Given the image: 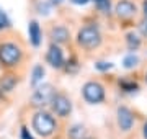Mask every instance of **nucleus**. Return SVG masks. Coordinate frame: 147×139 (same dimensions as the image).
<instances>
[{
	"mask_svg": "<svg viewBox=\"0 0 147 139\" xmlns=\"http://www.w3.org/2000/svg\"><path fill=\"white\" fill-rule=\"evenodd\" d=\"M85 134H87V131H85V126H82V124H74L67 131L69 139H84L87 138Z\"/></svg>",
	"mask_w": 147,
	"mask_h": 139,
	"instance_id": "obj_16",
	"label": "nucleus"
},
{
	"mask_svg": "<svg viewBox=\"0 0 147 139\" xmlns=\"http://www.w3.org/2000/svg\"><path fill=\"white\" fill-rule=\"evenodd\" d=\"M93 2H101V0H93Z\"/></svg>",
	"mask_w": 147,
	"mask_h": 139,
	"instance_id": "obj_30",
	"label": "nucleus"
},
{
	"mask_svg": "<svg viewBox=\"0 0 147 139\" xmlns=\"http://www.w3.org/2000/svg\"><path fill=\"white\" fill-rule=\"evenodd\" d=\"M137 64H139V57L134 53L127 54L126 57L123 59V67L124 69H134V67H137Z\"/></svg>",
	"mask_w": 147,
	"mask_h": 139,
	"instance_id": "obj_17",
	"label": "nucleus"
},
{
	"mask_svg": "<svg viewBox=\"0 0 147 139\" xmlns=\"http://www.w3.org/2000/svg\"><path fill=\"white\" fill-rule=\"evenodd\" d=\"M64 69H65V72H69V74H75V72L79 70V61H77V57H74L72 56L69 61H65Z\"/></svg>",
	"mask_w": 147,
	"mask_h": 139,
	"instance_id": "obj_18",
	"label": "nucleus"
},
{
	"mask_svg": "<svg viewBox=\"0 0 147 139\" xmlns=\"http://www.w3.org/2000/svg\"><path fill=\"white\" fill-rule=\"evenodd\" d=\"M64 0H49V3L51 5H59V3H62Z\"/></svg>",
	"mask_w": 147,
	"mask_h": 139,
	"instance_id": "obj_27",
	"label": "nucleus"
},
{
	"mask_svg": "<svg viewBox=\"0 0 147 139\" xmlns=\"http://www.w3.org/2000/svg\"><path fill=\"white\" fill-rule=\"evenodd\" d=\"M84 139H93V138H84Z\"/></svg>",
	"mask_w": 147,
	"mask_h": 139,
	"instance_id": "obj_28",
	"label": "nucleus"
},
{
	"mask_svg": "<svg viewBox=\"0 0 147 139\" xmlns=\"http://www.w3.org/2000/svg\"><path fill=\"white\" fill-rule=\"evenodd\" d=\"M101 41H103V36L96 25H85L77 33V44L87 51L96 49L101 44Z\"/></svg>",
	"mask_w": 147,
	"mask_h": 139,
	"instance_id": "obj_3",
	"label": "nucleus"
},
{
	"mask_svg": "<svg viewBox=\"0 0 147 139\" xmlns=\"http://www.w3.org/2000/svg\"><path fill=\"white\" fill-rule=\"evenodd\" d=\"M57 92L54 90V87L51 84H41L34 88L31 95V105L36 107L38 110H44L46 107H51V102H53L54 95Z\"/></svg>",
	"mask_w": 147,
	"mask_h": 139,
	"instance_id": "obj_4",
	"label": "nucleus"
},
{
	"mask_svg": "<svg viewBox=\"0 0 147 139\" xmlns=\"http://www.w3.org/2000/svg\"><path fill=\"white\" fill-rule=\"evenodd\" d=\"M46 62L53 69H64V64H65V57H64V51L59 44L51 43V46L47 48L46 51Z\"/></svg>",
	"mask_w": 147,
	"mask_h": 139,
	"instance_id": "obj_8",
	"label": "nucleus"
},
{
	"mask_svg": "<svg viewBox=\"0 0 147 139\" xmlns=\"http://www.w3.org/2000/svg\"><path fill=\"white\" fill-rule=\"evenodd\" d=\"M23 48L16 41L3 39L0 41V65L3 69H15L23 61Z\"/></svg>",
	"mask_w": 147,
	"mask_h": 139,
	"instance_id": "obj_1",
	"label": "nucleus"
},
{
	"mask_svg": "<svg viewBox=\"0 0 147 139\" xmlns=\"http://www.w3.org/2000/svg\"><path fill=\"white\" fill-rule=\"evenodd\" d=\"M51 110H53V115L64 119L72 113V100L65 93H56L51 102Z\"/></svg>",
	"mask_w": 147,
	"mask_h": 139,
	"instance_id": "obj_6",
	"label": "nucleus"
},
{
	"mask_svg": "<svg viewBox=\"0 0 147 139\" xmlns=\"http://www.w3.org/2000/svg\"><path fill=\"white\" fill-rule=\"evenodd\" d=\"M95 69L100 70V72H108V70L113 69V64L106 62V61H98V62H95Z\"/></svg>",
	"mask_w": 147,
	"mask_h": 139,
	"instance_id": "obj_20",
	"label": "nucleus"
},
{
	"mask_svg": "<svg viewBox=\"0 0 147 139\" xmlns=\"http://www.w3.org/2000/svg\"><path fill=\"white\" fill-rule=\"evenodd\" d=\"M28 36H30L31 46L39 48V44L42 41V31H41V26H39V23L36 20H31L30 25H28Z\"/></svg>",
	"mask_w": 147,
	"mask_h": 139,
	"instance_id": "obj_12",
	"label": "nucleus"
},
{
	"mask_svg": "<svg viewBox=\"0 0 147 139\" xmlns=\"http://www.w3.org/2000/svg\"><path fill=\"white\" fill-rule=\"evenodd\" d=\"M5 28H10V20L5 11L0 8V30H5Z\"/></svg>",
	"mask_w": 147,
	"mask_h": 139,
	"instance_id": "obj_21",
	"label": "nucleus"
},
{
	"mask_svg": "<svg viewBox=\"0 0 147 139\" xmlns=\"http://www.w3.org/2000/svg\"><path fill=\"white\" fill-rule=\"evenodd\" d=\"M142 15L144 18H147V0H142Z\"/></svg>",
	"mask_w": 147,
	"mask_h": 139,
	"instance_id": "obj_24",
	"label": "nucleus"
},
{
	"mask_svg": "<svg viewBox=\"0 0 147 139\" xmlns=\"http://www.w3.org/2000/svg\"><path fill=\"white\" fill-rule=\"evenodd\" d=\"M116 123H118V128L123 133H129L136 124V116H134L131 108L118 107V110H116Z\"/></svg>",
	"mask_w": 147,
	"mask_h": 139,
	"instance_id": "obj_7",
	"label": "nucleus"
},
{
	"mask_svg": "<svg viewBox=\"0 0 147 139\" xmlns=\"http://www.w3.org/2000/svg\"><path fill=\"white\" fill-rule=\"evenodd\" d=\"M18 82H20L18 75L11 74V72H8V74H3L2 77H0V96L10 95L11 92L16 88Z\"/></svg>",
	"mask_w": 147,
	"mask_h": 139,
	"instance_id": "obj_11",
	"label": "nucleus"
},
{
	"mask_svg": "<svg viewBox=\"0 0 147 139\" xmlns=\"http://www.w3.org/2000/svg\"><path fill=\"white\" fill-rule=\"evenodd\" d=\"M95 5H96V8H98L100 13H103V15H110V11H111V2H110V0L95 2Z\"/></svg>",
	"mask_w": 147,
	"mask_h": 139,
	"instance_id": "obj_19",
	"label": "nucleus"
},
{
	"mask_svg": "<svg viewBox=\"0 0 147 139\" xmlns=\"http://www.w3.org/2000/svg\"><path fill=\"white\" fill-rule=\"evenodd\" d=\"M31 128L38 136L51 138L57 131V119L53 113L46 111V110H38L31 118Z\"/></svg>",
	"mask_w": 147,
	"mask_h": 139,
	"instance_id": "obj_2",
	"label": "nucleus"
},
{
	"mask_svg": "<svg viewBox=\"0 0 147 139\" xmlns=\"http://www.w3.org/2000/svg\"><path fill=\"white\" fill-rule=\"evenodd\" d=\"M82 96H84L85 102L90 103V105H98V103H101L105 100V96H106L105 87L96 80L85 82L84 87H82Z\"/></svg>",
	"mask_w": 147,
	"mask_h": 139,
	"instance_id": "obj_5",
	"label": "nucleus"
},
{
	"mask_svg": "<svg viewBox=\"0 0 147 139\" xmlns=\"http://www.w3.org/2000/svg\"><path fill=\"white\" fill-rule=\"evenodd\" d=\"M20 139H36L33 136V133L30 131L28 126H21L20 128Z\"/></svg>",
	"mask_w": 147,
	"mask_h": 139,
	"instance_id": "obj_22",
	"label": "nucleus"
},
{
	"mask_svg": "<svg viewBox=\"0 0 147 139\" xmlns=\"http://www.w3.org/2000/svg\"><path fill=\"white\" fill-rule=\"evenodd\" d=\"M49 38L54 44H67L70 41V31H69L67 26L64 25H54L51 30H49Z\"/></svg>",
	"mask_w": 147,
	"mask_h": 139,
	"instance_id": "obj_10",
	"label": "nucleus"
},
{
	"mask_svg": "<svg viewBox=\"0 0 147 139\" xmlns=\"http://www.w3.org/2000/svg\"><path fill=\"white\" fill-rule=\"evenodd\" d=\"M139 33L144 38H147V18H142V22L139 23Z\"/></svg>",
	"mask_w": 147,
	"mask_h": 139,
	"instance_id": "obj_23",
	"label": "nucleus"
},
{
	"mask_svg": "<svg viewBox=\"0 0 147 139\" xmlns=\"http://www.w3.org/2000/svg\"><path fill=\"white\" fill-rule=\"evenodd\" d=\"M44 74H46V70H44V67H42L41 64L34 65V67H33V70H31V79H30L31 87H34V88H36L38 85H41L42 79H44Z\"/></svg>",
	"mask_w": 147,
	"mask_h": 139,
	"instance_id": "obj_13",
	"label": "nucleus"
},
{
	"mask_svg": "<svg viewBox=\"0 0 147 139\" xmlns=\"http://www.w3.org/2000/svg\"><path fill=\"white\" fill-rule=\"evenodd\" d=\"M137 13V7L132 0H119L115 5V15L119 20H131Z\"/></svg>",
	"mask_w": 147,
	"mask_h": 139,
	"instance_id": "obj_9",
	"label": "nucleus"
},
{
	"mask_svg": "<svg viewBox=\"0 0 147 139\" xmlns=\"http://www.w3.org/2000/svg\"><path fill=\"white\" fill-rule=\"evenodd\" d=\"M141 44H142V39H141V36L137 34V33H134V31H129L126 34V46H127V49L129 51H137V49L141 48Z\"/></svg>",
	"mask_w": 147,
	"mask_h": 139,
	"instance_id": "obj_14",
	"label": "nucleus"
},
{
	"mask_svg": "<svg viewBox=\"0 0 147 139\" xmlns=\"http://www.w3.org/2000/svg\"><path fill=\"white\" fill-rule=\"evenodd\" d=\"M118 84H119L121 90L126 92V93H132V92L139 90V84H137L136 80H132V79H119Z\"/></svg>",
	"mask_w": 147,
	"mask_h": 139,
	"instance_id": "obj_15",
	"label": "nucleus"
},
{
	"mask_svg": "<svg viewBox=\"0 0 147 139\" xmlns=\"http://www.w3.org/2000/svg\"><path fill=\"white\" fill-rule=\"evenodd\" d=\"M72 3H75V5H87L90 0H70Z\"/></svg>",
	"mask_w": 147,
	"mask_h": 139,
	"instance_id": "obj_25",
	"label": "nucleus"
},
{
	"mask_svg": "<svg viewBox=\"0 0 147 139\" xmlns=\"http://www.w3.org/2000/svg\"><path fill=\"white\" fill-rule=\"evenodd\" d=\"M146 82H147V72H146Z\"/></svg>",
	"mask_w": 147,
	"mask_h": 139,
	"instance_id": "obj_29",
	"label": "nucleus"
},
{
	"mask_svg": "<svg viewBox=\"0 0 147 139\" xmlns=\"http://www.w3.org/2000/svg\"><path fill=\"white\" fill-rule=\"evenodd\" d=\"M142 134H144V139H147V121L144 123V126H142Z\"/></svg>",
	"mask_w": 147,
	"mask_h": 139,
	"instance_id": "obj_26",
	"label": "nucleus"
}]
</instances>
